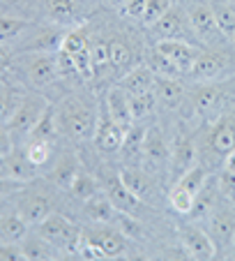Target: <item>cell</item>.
<instances>
[{"label": "cell", "mask_w": 235, "mask_h": 261, "mask_svg": "<svg viewBox=\"0 0 235 261\" xmlns=\"http://www.w3.org/2000/svg\"><path fill=\"white\" fill-rule=\"evenodd\" d=\"M0 259L3 261H19L25 259L21 243H0Z\"/></svg>", "instance_id": "46"}, {"label": "cell", "mask_w": 235, "mask_h": 261, "mask_svg": "<svg viewBox=\"0 0 235 261\" xmlns=\"http://www.w3.org/2000/svg\"><path fill=\"white\" fill-rule=\"evenodd\" d=\"M19 213L30 227H39L53 211H51L49 197H44V194H28V197H23V201L19 203Z\"/></svg>", "instance_id": "12"}, {"label": "cell", "mask_w": 235, "mask_h": 261, "mask_svg": "<svg viewBox=\"0 0 235 261\" xmlns=\"http://www.w3.org/2000/svg\"><path fill=\"white\" fill-rule=\"evenodd\" d=\"M221 69H224V60L219 58V56L215 54H198V58L194 60V65H191L189 74L194 76V79L198 81H210L215 79V76H219Z\"/></svg>", "instance_id": "20"}, {"label": "cell", "mask_w": 235, "mask_h": 261, "mask_svg": "<svg viewBox=\"0 0 235 261\" xmlns=\"http://www.w3.org/2000/svg\"><path fill=\"white\" fill-rule=\"evenodd\" d=\"M166 12H168V3H166V0H148L145 12H143L141 21H143L145 25H152L155 21L162 19Z\"/></svg>", "instance_id": "41"}, {"label": "cell", "mask_w": 235, "mask_h": 261, "mask_svg": "<svg viewBox=\"0 0 235 261\" xmlns=\"http://www.w3.org/2000/svg\"><path fill=\"white\" fill-rule=\"evenodd\" d=\"M145 132H148V129L132 125V129H127V134H125V143H123V148H120V150H125V155H127V158H134V155L143 153Z\"/></svg>", "instance_id": "33"}, {"label": "cell", "mask_w": 235, "mask_h": 261, "mask_svg": "<svg viewBox=\"0 0 235 261\" xmlns=\"http://www.w3.org/2000/svg\"><path fill=\"white\" fill-rule=\"evenodd\" d=\"M145 5H148V0H127V3L123 5V12H125V16L141 19L143 12H145Z\"/></svg>", "instance_id": "48"}, {"label": "cell", "mask_w": 235, "mask_h": 261, "mask_svg": "<svg viewBox=\"0 0 235 261\" xmlns=\"http://www.w3.org/2000/svg\"><path fill=\"white\" fill-rule=\"evenodd\" d=\"M55 65H58V74H74L76 72V65H74V56H69L67 51L58 49L55 51Z\"/></svg>", "instance_id": "47"}, {"label": "cell", "mask_w": 235, "mask_h": 261, "mask_svg": "<svg viewBox=\"0 0 235 261\" xmlns=\"http://www.w3.org/2000/svg\"><path fill=\"white\" fill-rule=\"evenodd\" d=\"M182 245H185V252L191 256V259L208 261L215 256V241H212L210 233H205L198 227L182 229Z\"/></svg>", "instance_id": "6"}, {"label": "cell", "mask_w": 235, "mask_h": 261, "mask_svg": "<svg viewBox=\"0 0 235 261\" xmlns=\"http://www.w3.org/2000/svg\"><path fill=\"white\" fill-rule=\"evenodd\" d=\"M226 169H233V171H235V148L230 150L228 155H226Z\"/></svg>", "instance_id": "53"}, {"label": "cell", "mask_w": 235, "mask_h": 261, "mask_svg": "<svg viewBox=\"0 0 235 261\" xmlns=\"http://www.w3.org/2000/svg\"><path fill=\"white\" fill-rule=\"evenodd\" d=\"M10 63V49L5 46V42H0V69Z\"/></svg>", "instance_id": "52"}, {"label": "cell", "mask_w": 235, "mask_h": 261, "mask_svg": "<svg viewBox=\"0 0 235 261\" xmlns=\"http://www.w3.org/2000/svg\"><path fill=\"white\" fill-rule=\"evenodd\" d=\"M28 76H30V81H33V86H37V88L49 86L51 81L58 76L55 56H37V58H33L28 65Z\"/></svg>", "instance_id": "16"}, {"label": "cell", "mask_w": 235, "mask_h": 261, "mask_svg": "<svg viewBox=\"0 0 235 261\" xmlns=\"http://www.w3.org/2000/svg\"><path fill=\"white\" fill-rule=\"evenodd\" d=\"M215 188L210 185V180L203 185V190L198 194H196V201H194V208H191L189 215L194 217H203V215H210L212 206H215Z\"/></svg>", "instance_id": "31"}, {"label": "cell", "mask_w": 235, "mask_h": 261, "mask_svg": "<svg viewBox=\"0 0 235 261\" xmlns=\"http://www.w3.org/2000/svg\"><path fill=\"white\" fill-rule=\"evenodd\" d=\"M83 213L95 224H111V222L115 220V206H113L111 199L106 197V192H95L90 199H85Z\"/></svg>", "instance_id": "14"}, {"label": "cell", "mask_w": 235, "mask_h": 261, "mask_svg": "<svg viewBox=\"0 0 235 261\" xmlns=\"http://www.w3.org/2000/svg\"><path fill=\"white\" fill-rule=\"evenodd\" d=\"M221 192H226L228 197H235V171L233 169H224V173H221Z\"/></svg>", "instance_id": "51"}, {"label": "cell", "mask_w": 235, "mask_h": 261, "mask_svg": "<svg viewBox=\"0 0 235 261\" xmlns=\"http://www.w3.org/2000/svg\"><path fill=\"white\" fill-rule=\"evenodd\" d=\"M12 150H14V148H12V132L0 123V160L5 158V155H10Z\"/></svg>", "instance_id": "50"}, {"label": "cell", "mask_w": 235, "mask_h": 261, "mask_svg": "<svg viewBox=\"0 0 235 261\" xmlns=\"http://www.w3.org/2000/svg\"><path fill=\"white\" fill-rule=\"evenodd\" d=\"M210 236L219 245H233L235 241V213L230 211H215L210 213Z\"/></svg>", "instance_id": "13"}, {"label": "cell", "mask_w": 235, "mask_h": 261, "mask_svg": "<svg viewBox=\"0 0 235 261\" xmlns=\"http://www.w3.org/2000/svg\"><path fill=\"white\" fill-rule=\"evenodd\" d=\"M120 88L125 90L127 95H141L152 90L155 86V72L150 69V65H141V67H134L132 72H127L120 79Z\"/></svg>", "instance_id": "15"}, {"label": "cell", "mask_w": 235, "mask_h": 261, "mask_svg": "<svg viewBox=\"0 0 235 261\" xmlns=\"http://www.w3.org/2000/svg\"><path fill=\"white\" fill-rule=\"evenodd\" d=\"M74 65H76V74H81L83 79H90L95 74L93 69V54H90V46H85L83 51H78L74 56Z\"/></svg>", "instance_id": "44"}, {"label": "cell", "mask_w": 235, "mask_h": 261, "mask_svg": "<svg viewBox=\"0 0 235 261\" xmlns=\"http://www.w3.org/2000/svg\"><path fill=\"white\" fill-rule=\"evenodd\" d=\"M217 97H219V90L212 88V86H203V88L196 93V97H194L196 109H198V111H208V109L215 107Z\"/></svg>", "instance_id": "45"}, {"label": "cell", "mask_w": 235, "mask_h": 261, "mask_svg": "<svg viewBox=\"0 0 235 261\" xmlns=\"http://www.w3.org/2000/svg\"><path fill=\"white\" fill-rule=\"evenodd\" d=\"M228 5H235V0H228Z\"/></svg>", "instance_id": "55"}, {"label": "cell", "mask_w": 235, "mask_h": 261, "mask_svg": "<svg viewBox=\"0 0 235 261\" xmlns=\"http://www.w3.org/2000/svg\"><path fill=\"white\" fill-rule=\"evenodd\" d=\"M25 155H28V160L33 164H37V167H42V164L49 162L51 158V141H30L28 148H25Z\"/></svg>", "instance_id": "38"}, {"label": "cell", "mask_w": 235, "mask_h": 261, "mask_svg": "<svg viewBox=\"0 0 235 261\" xmlns=\"http://www.w3.org/2000/svg\"><path fill=\"white\" fill-rule=\"evenodd\" d=\"M173 162L180 169V173H185L187 169L194 164V146L189 141H182L180 146L175 148V155H173Z\"/></svg>", "instance_id": "42"}, {"label": "cell", "mask_w": 235, "mask_h": 261, "mask_svg": "<svg viewBox=\"0 0 235 261\" xmlns=\"http://www.w3.org/2000/svg\"><path fill=\"white\" fill-rule=\"evenodd\" d=\"M58 123L65 134L72 139H88L97 129V118H95L93 109L78 97H67L58 107Z\"/></svg>", "instance_id": "1"}, {"label": "cell", "mask_w": 235, "mask_h": 261, "mask_svg": "<svg viewBox=\"0 0 235 261\" xmlns=\"http://www.w3.org/2000/svg\"><path fill=\"white\" fill-rule=\"evenodd\" d=\"M0 176L12 178V180H21V182H28L37 176V164H33L28 160V155H16L12 150L10 155L0 160Z\"/></svg>", "instance_id": "9"}, {"label": "cell", "mask_w": 235, "mask_h": 261, "mask_svg": "<svg viewBox=\"0 0 235 261\" xmlns=\"http://www.w3.org/2000/svg\"><path fill=\"white\" fill-rule=\"evenodd\" d=\"M85 46H88V40H85V33L81 28L72 30V33H67L63 37V44H60V49L67 51L69 56H76L78 51H83Z\"/></svg>", "instance_id": "39"}, {"label": "cell", "mask_w": 235, "mask_h": 261, "mask_svg": "<svg viewBox=\"0 0 235 261\" xmlns=\"http://www.w3.org/2000/svg\"><path fill=\"white\" fill-rule=\"evenodd\" d=\"M212 148L219 155H228L235 148V123H221L212 134Z\"/></svg>", "instance_id": "27"}, {"label": "cell", "mask_w": 235, "mask_h": 261, "mask_svg": "<svg viewBox=\"0 0 235 261\" xmlns=\"http://www.w3.org/2000/svg\"><path fill=\"white\" fill-rule=\"evenodd\" d=\"M157 95V102L166 104V107H178L180 99L185 97V88L175 76H157L155 74V86H152Z\"/></svg>", "instance_id": "17"}, {"label": "cell", "mask_w": 235, "mask_h": 261, "mask_svg": "<svg viewBox=\"0 0 235 261\" xmlns=\"http://www.w3.org/2000/svg\"><path fill=\"white\" fill-rule=\"evenodd\" d=\"M230 7H233V12H235V5H230Z\"/></svg>", "instance_id": "56"}, {"label": "cell", "mask_w": 235, "mask_h": 261, "mask_svg": "<svg viewBox=\"0 0 235 261\" xmlns=\"http://www.w3.org/2000/svg\"><path fill=\"white\" fill-rule=\"evenodd\" d=\"M148 65H150V69L157 74V76H175V79H178V76L182 74L180 67H178V65L173 63L168 56H164L162 51H157V49H155V54L150 56V63H148Z\"/></svg>", "instance_id": "30"}, {"label": "cell", "mask_w": 235, "mask_h": 261, "mask_svg": "<svg viewBox=\"0 0 235 261\" xmlns=\"http://www.w3.org/2000/svg\"><path fill=\"white\" fill-rule=\"evenodd\" d=\"M30 224L21 217V213H10L0 217V243H21L28 236Z\"/></svg>", "instance_id": "19"}, {"label": "cell", "mask_w": 235, "mask_h": 261, "mask_svg": "<svg viewBox=\"0 0 235 261\" xmlns=\"http://www.w3.org/2000/svg\"><path fill=\"white\" fill-rule=\"evenodd\" d=\"M104 192H106V197L111 199V203L115 206L118 213H127L129 215V213H136V208L141 206V199L125 185L120 173H118V176L104 178Z\"/></svg>", "instance_id": "5"}, {"label": "cell", "mask_w": 235, "mask_h": 261, "mask_svg": "<svg viewBox=\"0 0 235 261\" xmlns=\"http://www.w3.org/2000/svg\"><path fill=\"white\" fill-rule=\"evenodd\" d=\"M49 16L55 23H76L78 3L76 0H49Z\"/></svg>", "instance_id": "24"}, {"label": "cell", "mask_w": 235, "mask_h": 261, "mask_svg": "<svg viewBox=\"0 0 235 261\" xmlns=\"http://www.w3.org/2000/svg\"><path fill=\"white\" fill-rule=\"evenodd\" d=\"M212 10H215L221 35L235 42V12H233V7L228 5V7H212Z\"/></svg>", "instance_id": "36"}, {"label": "cell", "mask_w": 235, "mask_h": 261, "mask_svg": "<svg viewBox=\"0 0 235 261\" xmlns=\"http://www.w3.org/2000/svg\"><path fill=\"white\" fill-rule=\"evenodd\" d=\"M21 188H23V182H21V180H12V178L0 176V199H3V197H10V194H14V192H19Z\"/></svg>", "instance_id": "49"}, {"label": "cell", "mask_w": 235, "mask_h": 261, "mask_svg": "<svg viewBox=\"0 0 235 261\" xmlns=\"http://www.w3.org/2000/svg\"><path fill=\"white\" fill-rule=\"evenodd\" d=\"M157 51H162L164 56H168L180 67V72H189L194 60L201 54L196 46L187 44L185 40H159L157 42Z\"/></svg>", "instance_id": "8"}, {"label": "cell", "mask_w": 235, "mask_h": 261, "mask_svg": "<svg viewBox=\"0 0 235 261\" xmlns=\"http://www.w3.org/2000/svg\"><path fill=\"white\" fill-rule=\"evenodd\" d=\"M28 28V23L14 16H0V42H10L14 37H19L23 30Z\"/></svg>", "instance_id": "37"}, {"label": "cell", "mask_w": 235, "mask_h": 261, "mask_svg": "<svg viewBox=\"0 0 235 261\" xmlns=\"http://www.w3.org/2000/svg\"><path fill=\"white\" fill-rule=\"evenodd\" d=\"M21 95L14 93V88H7V86H0V123L5 125L7 120L12 118V114L16 111L21 102Z\"/></svg>", "instance_id": "32"}, {"label": "cell", "mask_w": 235, "mask_h": 261, "mask_svg": "<svg viewBox=\"0 0 235 261\" xmlns=\"http://www.w3.org/2000/svg\"><path fill=\"white\" fill-rule=\"evenodd\" d=\"M76 173H78L76 158H72V155H65V158H60V162H55L53 180L58 182L60 188H69V185H72V180L76 178Z\"/></svg>", "instance_id": "28"}, {"label": "cell", "mask_w": 235, "mask_h": 261, "mask_svg": "<svg viewBox=\"0 0 235 261\" xmlns=\"http://www.w3.org/2000/svg\"><path fill=\"white\" fill-rule=\"evenodd\" d=\"M69 190H72V194H74L76 199L85 201V199H90L95 192H97V185H95V180L88 176V173L78 171L76 178L72 180V185H69Z\"/></svg>", "instance_id": "34"}, {"label": "cell", "mask_w": 235, "mask_h": 261, "mask_svg": "<svg viewBox=\"0 0 235 261\" xmlns=\"http://www.w3.org/2000/svg\"><path fill=\"white\" fill-rule=\"evenodd\" d=\"M108 3H111L113 7H120V10H123V5L127 3V0H108Z\"/></svg>", "instance_id": "54"}, {"label": "cell", "mask_w": 235, "mask_h": 261, "mask_svg": "<svg viewBox=\"0 0 235 261\" xmlns=\"http://www.w3.org/2000/svg\"><path fill=\"white\" fill-rule=\"evenodd\" d=\"M58 132V114L53 111V107H46V111L42 114V118L37 120V125L33 127V132L28 134V141H51Z\"/></svg>", "instance_id": "23"}, {"label": "cell", "mask_w": 235, "mask_h": 261, "mask_svg": "<svg viewBox=\"0 0 235 261\" xmlns=\"http://www.w3.org/2000/svg\"><path fill=\"white\" fill-rule=\"evenodd\" d=\"M155 104H157L155 90H148V93H141V95H129V109H132L134 120H141L145 116H150Z\"/></svg>", "instance_id": "29"}, {"label": "cell", "mask_w": 235, "mask_h": 261, "mask_svg": "<svg viewBox=\"0 0 235 261\" xmlns=\"http://www.w3.org/2000/svg\"><path fill=\"white\" fill-rule=\"evenodd\" d=\"M168 201H171V206H173V211H175V213H180V215H189L191 208H194L196 197L191 192H187V190H182V188H178V185H175V188L171 190Z\"/></svg>", "instance_id": "35"}, {"label": "cell", "mask_w": 235, "mask_h": 261, "mask_svg": "<svg viewBox=\"0 0 235 261\" xmlns=\"http://www.w3.org/2000/svg\"><path fill=\"white\" fill-rule=\"evenodd\" d=\"M83 238L99 247L106 254V259L111 256H120L125 252V233L111 227H95L90 231H83Z\"/></svg>", "instance_id": "7"}, {"label": "cell", "mask_w": 235, "mask_h": 261, "mask_svg": "<svg viewBox=\"0 0 235 261\" xmlns=\"http://www.w3.org/2000/svg\"><path fill=\"white\" fill-rule=\"evenodd\" d=\"M108 54H111V65L113 67H127L132 60V51L123 42H111L108 44Z\"/></svg>", "instance_id": "43"}, {"label": "cell", "mask_w": 235, "mask_h": 261, "mask_svg": "<svg viewBox=\"0 0 235 261\" xmlns=\"http://www.w3.org/2000/svg\"><path fill=\"white\" fill-rule=\"evenodd\" d=\"M205 182H208V173L203 171V167H201V164H191V167L180 176L178 188L187 190V192H191L196 197V194L203 190V185H205Z\"/></svg>", "instance_id": "26"}, {"label": "cell", "mask_w": 235, "mask_h": 261, "mask_svg": "<svg viewBox=\"0 0 235 261\" xmlns=\"http://www.w3.org/2000/svg\"><path fill=\"white\" fill-rule=\"evenodd\" d=\"M152 30L159 35V40H182V16L178 10H171L159 21L152 23Z\"/></svg>", "instance_id": "22"}, {"label": "cell", "mask_w": 235, "mask_h": 261, "mask_svg": "<svg viewBox=\"0 0 235 261\" xmlns=\"http://www.w3.org/2000/svg\"><path fill=\"white\" fill-rule=\"evenodd\" d=\"M21 250H23L28 261H46V259H58V247L49 243L44 236H25L21 241Z\"/></svg>", "instance_id": "18"}, {"label": "cell", "mask_w": 235, "mask_h": 261, "mask_svg": "<svg viewBox=\"0 0 235 261\" xmlns=\"http://www.w3.org/2000/svg\"><path fill=\"white\" fill-rule=\"evenodd\" d=\"M125 134L127 132L108 116V109H104L102 116H99L97 129H95V141H97L99 150H104V153H118L125 143Z\"/></svg>", "instance_id": "4"}, {"label": "cell", "mask_w": 235, "mask_h": 261, "mask_svg": "<svg viewBox=\"0 0 235 261\" xmlns=\"http://www.w3.org/2000/svg\"><path fill=\"white\" fill-rule=\"evenodd\" d=\"M120 178H123V182L136 194L138 199H145L148 194H150V190H152L150 178H148L143 171H138V169H123V171H120Z\"/></svg>", "instance_id": "25"}, {"label": "cell", "mask_w": 235, "mask_h": 261, "mask_svg": "<svg viewBox=\"0 0 235 261\" xmlns=\"http://www.w3.org/2000/svg\"><path fill=\"white\" fill-rule=\"evenodd\" d=\"M143 155L150 164L159 167V164L166 162L168 158V148L164 143V137L159 129H148L145 132V141H143Z\"/></svg>", "instance_id": "21"}, {"label": "cell", "mask_w": 235, "mask_h": 261, "mask_svg": "<svg viewBox=\"0 0 235 261\" xmlns=\"http://www.w3.org/2000/svg\"><path fill=\"white\" fill-rule=\"evenodd\" d=\"M39 236H44L49 243H53L58 250L65 252H76L81 241H83V231L78 224H74L69 217L58 215V213H51L42 224L37 227Z\"/></svg>", "instance_id": "2"}, {"label": "cell", "mask_w": 235, "mask_h": 261, "mask_svg": "<svg viewBox=\"0 0 235 261\" xmlns=\"http://www.w3.org/2000/svg\"><path fill=\"white\" fill-rule=\"evenodd\" d=\"M106 109H108V116H111V118L125 129V132H127V129H132L134 116H132V109H129V95L125 93L120 86L108 90Z\"/></svg>", "instance_id": "10"}, {"label": "cell", "mask_w": 235, "mask_h": 261, "mask_svg": "<svg viewBox=\"0 0 235 261\" xmlns=\"http://www.w3.org/2000/svg\"><path fill=\"white\" fill-rule=\"evenodd\" d=\"M90 54H93V69H95V74H102L104 69L111 65V54H108V44H106V42H97L95 46H90Z\"/></svg>", "instance_id": "40"}, {"label": "cell", "mask_w": 235, "mask_h": 261, "mask_svg": "<svg viewBox=\"0 0 235 261\" xmlns=\"http://www.w3.org/2000/svg\"><path fill=\"white\" fill-rule=\"evenodd\" d=\"M189 23L196 33L201 35L203 40H217L221 35L219 30V23H217V16H215V10L212 7H205V5H196L191 7L189 12Z\"/></svg>", "instance_id": "11"}, {"label": "cell", "mask_w": 235, "mask_h": 261, "mask_svg": "<svg viewBox=\"0 0 235 261\" xmlns=\"http://www.w3.org/2000/svg\"><path fill=\"white\" fill-rule=\"evenodd\" d=\"M46 107H49V104L42 97L28 95V97H23L19 102V107H16V111L12 114V118L5 123V127L10 129V132H19V134L28 137V134L33 132V127L37 125V120L42 118V114L46 111Z\"/></svg>", "instance_id": "3"}]
</instances>
